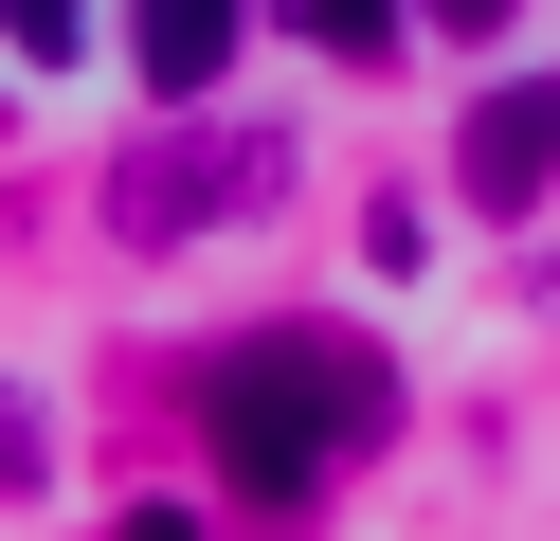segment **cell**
Returning <instances> with one entry per match:
<instances>
[{
	"label": "cell",
	"instance_id": "1",
	"mask_svg": "<svg viewBox=\"0 0 560 541\" xmlns=\"http://www.w3.org/2000/svg\"><path fill=\"white\" fill-rule=\"evenodd\" d=\"M199 433H218V487L254 505V524H307L326 469L398 433V361L343 343V325H254V343L218 361V397H199Z\"/></svg>",
	"mask_w": 560,
	"mask_h": 541
},
{
	"label": "cell",
	"instance_id": "2",
	"mask_svg": "<svg viewBox=\"0 0 560 541\" xmlns=\"http://www.w3.org/2000/svg\"><path fill=\"white\" fill-rule=\"evenodd\" d=\"M271 180H290L271 127H182V144H145V163H109V235L127 252H199V235H235V216H271Z\"/></svg>",
	"mask_w": 560,
	"mask_h": 541
},
{
	"label": "cell",
	"instance_id": "3",
	"mask_svg": "<svg viewBox=\"0 0 560 541\" xmlns=\"http://www.w3.org/2000/svg\"><path fill=\"white\" fill-rule=\"evenodd\" d=\"M452 180H470L488 216H542V180H560V72H506V91H470V127H452Z\"/></svg>",
	"mask_w": 560,
	"mask_h": 541
},
{
	"label": "cell",
	"instance_id": "4",
	"mask_svg": "<svg viewBox=\"0 0 560 541\" xmlns=\"http://www.w3.org/2000/svg\"><path fill=\"white\" fill-rule=\"evenodd\" d=\"M235 55H254V19H235V0H163V19H127V72H145L163 108H199Z\"/></svg>",
	"mask_w": 560,
	"mask_h": 541
},
{
	"label": "cell",
	"instance_id": "5",
	"mask_svg": "<svg viewBox=\"0 0 560 541\" xmlns=\"http://www.w3.org/2000/svg\"><path fill=\"white\" fill-rule=\"evenodd\" d=\"M290 36H307V55H343V72L398 55V19H380V0H290Z\"/></svg>",
	"mask_w": 560,
	"mask_h": 541
},
{
	"label": "cell",
	"instance_id": "6",
	"mask_svg": "<svg viewBox=\"0 0 560 541\" xmlns=\"http://www.w3.org/2000/svg\"><path fill=\"white\" fill-rule=\"evenodd\" d=\"M37 469H55V433H37V397H0V505L37 487Z\"/></svg>",
	"mask_w": 560,
	"mask_h": 541
},
{
	"label": "cell",
	"instance_id": "7",
	"mask_svg": "<svg viewBox=\"0 0 560 541\" xmlns=\"http://www.w3.org/2000/svg\"><path fill=\"white\" fill-rule=\"evenodd\" d=\"M127 541H199V505H127Z\"/></svg>",
	"mask_w": 560,
	"mask_h": 541
}]
</instances>
